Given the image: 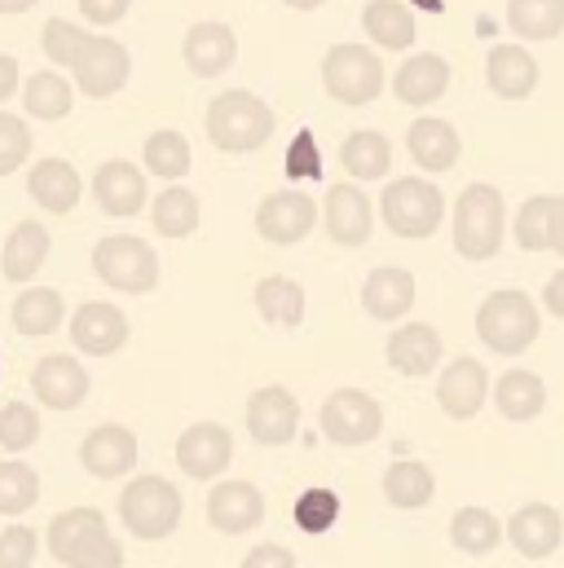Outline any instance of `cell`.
Here are the masks:
<instances>
[{
	"label": "cell",
	"mask_w": 564,
	"mask_h": 568,
	"mask_svg": "<svg viewBox=\"0 0 564 568\" xmlns=\"http://www.w3.org/2000/svg\"><path fill=\"white\" fill-rule=\"evenodd\" d=\"M49 551L67 568H124V547L93 507H71L49 525Z\"/></svg>",
	"instance_id": "obj_1"
},
{
	"label": "cell",
	"mask_w": 564,
	"mask_h": 568,
	"mask_svg": "<svg viewBox=\"0 0 564 568\" xmlns=\"http://www.w3.org/2000/svg\"><path fill=\"white\" fill-rule=\"evenodd\" d=\"M507 234V203L498 194V185H467L454 203V252L463 261H494Z\"/></svg>",
	"instance_id": "obj_2"
},
{
	"label": "cell",
	"mask_w": 564,
	"mask_h": 568,
	"mask_svg": "<svg viewBox=\"0 0 564 568\" xmlns=\"http://www.w3.org/2000/svg\"><path fill=\"white\" fill-rule=\"evenodd\" d=\"M208 138L216 150H225V154H252V150H261V145L274 138V111H270V102L265 98H256V93H248V89H230V93H221V98H212V106H208Z\"/></svg>",
	"instance_id": "obj_3"
},
{
	"label": "cell",
	"mask_w": 564,
	"mask_h": 568,
	"mask_svg": "<svg viewBox=\"0 0 564 568\" xmlns=\"http://www.w3.org/2000/svg\"><path fill=\"white\" fill-rule=\"evenodd\" d=\"M543 331V317H538V304L516 291V286H503V291H490L485 304L476 308V335L490 353H503V357H516L525 348H534Z\"/></svg>",
	"instance_id": "obj_4"
},
{
	"label": "cell",
	"mask_w": 564,
	"mask_h": 568,
	"mask_svg": "<svg viewBox=\"0 0 564 568\" xmlns=\"http://www.w3.org/2000/svg\"><path fill=\"white\" fill-rule=\"evenodd\" d=\"M322 89L340 106H366L384 93V62L366 44H331L322 58Z\"/></svg>",
	"instance_id": "obj_5"
},
{
	"label": "cell",
	"mask_w": 564,
	"mask_h": 568,
	"mask_svg": "<svg viewBox=\"0 0 564 568\" xmlns=\"http://www.w3.org/2000/svg\"><path fill=\"white\" fill-rule=\"evenodd\" d=\"M380 216H384V225L397 239H432L436 225H441V216H445V199H441V190L432 181L402 176V181H389L384 185Z\"/></svg>",
	"instance_id": "obj_6"
},
{
	"label": "cell",
	"mask_w": 564,
	"mask_h": 568,
	"mask_svg": "<svg viewBox=\"0 0 564 568\" xmlns=\"http://www.w3.org/2000/svg\"><path fill=\"white\" fill-rule=\"evenodd\" d=\"M120 520L141 542H159L181 525V494L163 476H138L120 494Z\"/></svg>",
	"instance_id": "obj_7"
},
{
	"label": "cell",
	"mask_w": 564,
	"mask_h": 568,
	"mask_svg": "<svg viewBox=\"0 0 564 568\" xmlns=\"http://www.w3.org/2000/svg\"><path fill=\"white\" fill-rule=\"evenodd\" d=\"M93 274L111 291H124V295H145L159 286V256L145 239L133 234H111L93 247Z\"/></svg>",
	"instance_id": "obj_8"
},
{
	"label": "cell",
	"mask_w": 564,
	"mask_h": 568,
	"mask_svg": "<svg viewBox=\"0 0 564 568\" xmlns=\"http://www.w3.org/2000/svg\"><path fill=\"white\" fill-rule=\"evenodd\" d=\"M384 427V410L362 388H340L322 402V436L335 445H366Z\"/></svg>",
	"instance_id": "obj_9"
},
{
	"label": "cell",
	"mask_w": 564,
	"mask_h": 568,
	"mask_svg": "<svg viewBox=\"0 0 564 568\" xmlns=\"http://www.w3.org/2000/svg\"><path fill=\"white\" fill-rule=\"evenodd\" d=\"M129 71H133V58H129V49H124L120 40H111V36H89L84 53H80L75 67H71L80 93H89V98H115V93L129 84Z\"/></svg>",
	"instance_id": "obj_10"
},
{
	"label": "cell",
	"mask_w": 564,
	"mask_h": 568,
	"mask_svg": "<svg viewBox=\"0 0 564 568\" xmlns=\"http://www.w3.org/2000/svg\"><path fill=\"white\" fill-rule=\"evenodd\" d=\"M313 225H318V203L300 190H274L256 207V234L274 247H291V243L309 239Z\"/></svg>",
	"instance_id": "obj_11"
},
{
	"label": "cell",
	"mask_w": 564,
	"mask_h": 568,
	"mask_svg": "<svg viewBox=\"0 0 564 568\" xmlns=\"http://www.w3.org/2000/svg\"><path fill=\"white\" fill-rule=\"evenodd\" d=\"M322 225L331 234V243L340 247H362L375 230V212H371V199L362 194V185L353 181H340L326 190V203H322Z\"/></svg>",
	"instance_id": "obj_12"
},
{
	"label": "cell",
	"mask_w": 564,
	"mask_h": 568,
	"mask_svg": "<svg viewBox=\"0 0 564 568\" xmlns=\"http://www.w3.org/2000/svg\"><path fill=\"white\" fill-rule=\"evenodd\" d=\"M234 458V436L225 424H194L177 440V467L194 480H216Z\"/></svg>",
	"instance_id": "obj_13"
},
{
	"label": "cell",
	"mask_w": 564,
	"mask_h": 568,
	"mask_svg": "<svg viewBox=\"0 0 564 568\" xmlns=\"http://www.w3.org/2000/svg\"><path fill=\"white\" fill-rule=\"evenodd\" d=\"M129 317L115 308V304H107V300H89V304H80L75 308V317H71V344L80 348V353H89V357H111V353H120L124 344H129Z\"/></svg>",
	"instance_id": "obj_14"
},
{
	"label": "cell",
	"mask_w": 564,
	"mask_h": 568,
	"mask_svg": "<svg viewBox=\"0 0 564 568\" xmlns=\"http://www.w3.org/2000/svg\"><path fill=\"white\" fill-rule=\"evenodd\" d=\"M181 58H185L190 75L216 80V75H225V71L234 67V58H239V36H234V27H225V22H194V27L185 31V40H181Z\"/></svg>",
	"instance_id": "obj_15"
},
{
	"label": "cell",
	"mask_w": 564,
	"mask_h": 568,
	"mask_svg": "<svg viewBox=\"0 0 564 568\" xmlns=\"http://www.w3.org/2000/svg\"><path fill=\"white\" fill-rule=\"evenodd\" d=\"M490 397V371L476 362V357H454L445 371H441V384H436V406L450 415V419H476L481 406Z\"/></svg>",
	"instance_id": "obj_16"
},
{
	"label": "cell",
	"mask_w": 564,
	"mask_h": 568,
	"mask_svg": "<svg viewBox=\"0 0 564 568\" xmlns=\"http://www.w3.org/2000/svg\"><path fill=\"white\" fill-rule=\"evenodd\" d=\"M208 520H212V529H221L230 538L252 534L265 520V494L252 480H221L208 494Z\"/></svg>",
	"instance_id": "obj_17"
},
{
	"label": "cell",
	"mask_w": 564,
	"mask_h": 568,
	"mask_svg": "<svg viewBox=\"0 0 564 568\" xmlns=\"http://www.w3.org/2000/svg\"><path fill=\"white\" fill-rule=\"evenodd\" d=\"M80 463L98 480H115V476L133 471L138 467V436H133V427L124 424L93 427L84 436V445H80Z\"/></svg>",
	"instance_id": "obj_18"
},
{
	"label": "cell",
	"mask_w": 564,
	"mask_h": 568,
	"mask_svg": "<svg viewBox=\"0 0 564 568\" xmlns=\"http://www.w3.org/2000/svg\"><path fill=\"white\" fill-rule=\"evenodd\" d=\"M31 393L49 410H75L89 397V375L75 357L53 353V357H40V366L31 371Z\"/></svg>",
	"instance_id": "obj_19"
},
{
	"label": "cell",
	"mask_w": 564,
	"mask_h": 568,
	"mask_svg": "<svg viewBox=\"0 0 564 568\" xmlns=\"http://www.w3.org/2000/svg\"><path fill=\"white\" fill-rule=\"evenodd\" d=\"M295 427H300V402L286 388L270 384L248 397V432L256 445H286Z\"/></svg>",
	"instance_id": "obj_20"
},
{
	"label": "cell",
	"mask_w": 564,
	"mask_h": 568,
	"mask_svg": "<svg viewBox=\"0 0 564 568\" xmlns=\"http://www.w3.org/2000/svg\"><path fill=\"white\" fill-rule=\"evenodd\" d=\"M507 538H512V547H516L525 560H547V556L561 551V542H564V516L556 507H547V503H525V507L512 516Z\"/></svg>",
	"instance_id": "obj_21"
},
{
	"label": "cell",
	"mask_w": 564,
	"mask_h": 568,
	"mask_svg": "<svg viewBox=\"0 0 564 568\" xmlns=\"http://www.w3.org/2000/svg\"><path fill=\"white\" fill-rule=\"evenodd\" d=\"M485 84L507 102H525L538 89V58L525 44H494L485 58Z\"/></svg>",
	"instance_id": "obj_22"
},
{
	"label": "cell",
	"mask_w": 564,
	"mask_h": 568,
	"mask_svg": "<svg viewBox=\"0 0 564 568\" xmlns=\"http://www.w3.org/2000/svg\"><path fill=\"white\" fill-rule=\"evenodd\" d=\"M93 199L107 216H138L145 207V176L129 159H107L93 172Z\"/></svg>",
	"instance_id": "obj_23"
},
{
	"label": "cell",
	"mask_w": 564,
	"mask_h": 568,
	"mask_svg": "<svg viewBox=\"0 0 564 568\" xmlns=\"http://www.w3.org/2000/svg\"><path fill=\"white\" fill-rule=\"evenodd\" d=\"M27 194L36 199V207L53 212V216H67L80 194H84V181L80 172L67 163V159H40L31 172H27Z\"/></svg>",
	"instance_id": "obj_24"
},
{
	"label": "cell",
	"mask_w": 564,
	"mask_h": 568,
	"mask_svg": "<svg viewBox=\"0 0 564 568\" xmlns=\"http://www.w3.org/2000/svg\"><path fill=\"white\" fill-rule=\"evenodd\" d=\"M436 362H441V335H436V326H427V322H406V326H397V331L389 335V366H393L397 375L423 379V375L436 371Z\"/></svg>",
	"instance_id": "obj_25"
},
{
	"label": "cell",
	"mask_w": 564,
	"mask_h": 568,
	"mask_svg": "<svg viewBox=\"0 0 564 568\" xmlns=\"http://www.w3.org/2000/svg\"><path fill=\"white\" fill-rule=\"evenodd\" d=\"M445 89H450V62L441 53H415L393 75V93L406 106H432L445 98Z\"/></svg>",
	"instance_id": "obj_26"
},
{
	"label": "cell",
	"mask_w": 564,
	"mask_h": 568,
	"mask_svg": "<svg viewBox=\"0 0 564 568\" xmlns=\"http://www.w3.org/2000/svg\"><path fill=\"white\" fill-rule=\"evenodd\" d=\"M49 261V230L40 221H18L4 239V256L0 270L9 283H31Z\"/></svg>",
	"instance_id": "obj_27"
},
{
	"label": "cell",
	"mask_w": 564,
	"mask_h": 568,
	"mask_svg": "<svg viewBox=\"0 0 564 568\" xmlns=\"http://www.w3.org/2000/svg\"><path fill=\"white\" fill-rule=\"evenodd\" d=\"M406 145H411V159L420 163L423 172H450L459 163V133L450 120H436V115H423L411 124L406 133Z\"/></svg>",
	"instance_id": "obj_28"
},
{
	"label": "cell",
	"mask_w": 564,
	"mask_h": 568,
	"mask_svg": "<svg viewBox=\"0 0 564 568\" xmlns=\"http://www.w3.org/2000/svg\"><path fill=\"white\" fill-rule=\"evenodd\" d=\"M415 304V278L406 270H375L366 283H362V308L375 317V322H397L406 317Z\"/></svg>",
	"instance_id": "obj_29"
},
{
	"label": "cell",
	"mask_w": 564,
	"mask_h": 568,
	"mask_svg": "<svg viewBox=\"0 0 564 568\" xmlns=\"http://www.w3.org/2000/svg\"><path fill=\"white\" fill-rule=\"evenodd\" d=\"M9 322H13L18 335L40 339V335H53V331L67 322V304H62V295H58L53 286H27V291L13 300Z\"/></svg>",
	"instance_id": "obj_30"
},
{
	"label": "cell",
	"mask_w": 564,
	"mask_h": 568,
	"mask_svg": "<svg viewBox=\"0 0 564 568\" xmlns=\"http://www.w3.org/2000/svg\"><path fill=\"white\" fill-rule=\"evenodd\" d=\"M494 402H498V415L503 419L530 424V419H538L547 410V384L534 371H507L494 384Z\"/></svg>",
	"instance_id": "obj_31"
},
{
	"label": "cell",
	"mask_w": 564,
	"mask_h": 568,
	"mask_svg": "<svg viewBox=\"0 0 564 568\" xmlns=\"http://www.w3.org/2000/svg\"><path fill=\"white\" fill-rule=\"evenodd\" d=\"M362 31H366L380 49L402 53V49L415 44V13H411L406 0H371V4L362 9Z\"/></svg>",
	"instance_id": "obj_32"
},
{
	"label": "cell",
	"mask_w": 564,
	"mask_h": 568,
	"mask_svg": "<svg viewBox=\"0 0 564 568\" xmlns=\"http://www.w3.org/2000/svg\"><path fill=\"white\" fill-rule=\"evenodd\" d=\"M340 163H344V172L353 181H380L393 168V145H389L384 133L357 129V133H349L344 145H340Z\"/></svg>",
	"instance_id": "obj_33"
},
{
	"label": "cell",
	"mask_w": 564,
	"mask_h": 568,
	"mask_svg": "<svg viewBox=\"0 0 564 568\" xmlns=\"http://www.w3.org/2000/svg\"><path fill=\"white\" fill-rule=\"evenodd\" d=\"M432 494H436V476H432L427 463L402 458V463H393V467L384 471V498H389L393 507H402V511H420V507H427Z\"/></svg>",
	"instance_id": "obj_34"
},
{
	"label": "cell",
	"mask_w": 564,
	"mask_h": 568,
	"mask_svg": "<svg viewBox=\"0 0 564 568\" xmlns=\"http://www.w3.org/2000/svg\"><path fill=\"white\" fill-rule=\"evenodd\" d=\"M503 520L485 507H459L454 520H450V542L463 551V556H490L498 542H503Z\"/></svg>",
	"instance_id": "obj_35"
},
{
	"label": "cell",
	"mask_w": 564,
	"mask_h": 568,
	"mask_svg": "<svg viewBox=\"0 0 564 568\" xmlns=\"http://www.w3.org/2000/svg\"><path fill=\"white\" fill-rule=\"evenodd\" d=\"M507 27L521 40H556L564 31V0H512Z\"/></svg>",
	"instance_id": "obj_36"
},
{
	"label": "cell",
	"mask_w": 564,
	"mask_h": 568,
	"mask_svg": "<svg viewBox=\"0 0 564 568\" xmlns=\"http://www.w3.org/2000/svg\"><path fill=\"white\" fill-rule=\"evenodd\" d=\"M22 106L31 120H44V124H58L71 115V84L53 71H36L27 75V89H22Z\"/></svg>",
	"instance_id": "obj_37"
},
{
	"label": "cell",
	"mask_w": 564,
	"mask_h": 568,
	"mask_svg": "<svg viewBox=\"0 0 564 568\" xmlns=\"http://www.w3.org/2000/svg\"><path fill=\"white\" fill-rule=\"evenodd\" d=\"M150 225L163 239H190L199 230V199L185 185H168L150 207Z\"/></svg>",
	"instance_id": "obj_38"
},
{
	"label": "cell",
	"mask_w": 564,
	"mask_h": 568,
	"mask_svg": "<svg viewBox=\"0 0 564 568\" xmlns=\"http://www.w3.org/2000/svg\"><path fill=\"white\" fill-rule=\"evenodd\" d=\"M256 313L274 326H300L304 322V286L291 278H261L256 283Z\"/></svg>",
	"instance_id": "obj_39"
},
{
	"label": "cell",
	"mask_w": 564,
	"mask_h": 568,
	"mask_svg": "<svg viewBox=\"0 0 564 568\" xmlns=\"http://www.w3.org/2000/svg\"><path fill=\"white\" fill-rule=\"evenodd\" d=\"M141 159H145V172H154V176H163V181H181V176L190 172V163H194L190 142H185L181 133H172V129L150 133L145 145H141Z\"/></svg>",
	"instance_id": "obj_40"
},
{
	"label": "cell",
	"mask_w": 564,
	"mask_h": 568,
	"mask_svg": "<svg viewBox=\"0 0 564 568\" xmlns=\"http://www.w3.org/2000/svg\"><path fill=\"white\" fill-rule=\"evenodd\" d=\"M36 498H40V476H36V467H27V463H0V516H22V511H31L36 507Z\"/></svg>",
	"instance_id": "obj_41"
},
{
	"label": "cell",
	"mask_w": 564,
	"mask_h": 568,
	"mask_svg": "<svg viewBox=\"0 0 564 568\" xmlns=\"http://www.w3.org/2000/svg\"><path fill=\"white\" fill-rule=\"evenodd\" d=\"M552 212H556V199L552 194H534L521 212H516V243L525 252H552Z\"/></svg>",
	"instance_id": "obj_42"
},
{
	"label": "cell",
	"mask_w": 564,
	"mask_h": 568,
	"mask_svg": "<svg viewBox=\"0 0 564 568\" xmlns=\"http://www.w3.org/2000/svg\"><path fill=\"white\" fill-rule=\"evenodd\" d=\"M84 44H89V31L75 27V22H67V18H49L44 31H40V49H44V58L53 67H75V58L84 53Z\"/></svg>",
	"instance_id": "obj_43"
},
{
	"label": "cell",
	"mask_w": 564,
	"mask_h": 568,
	"mask_svg": "<svg viewBox=\"0 0 564 568\" xmlns=\"http://www.w3.org/2000/svg\"><path fill=\"white\" fill-rule=\"evenodd\" d=\"M40 440V415L27 402H4L0 406V449L22 454Z\"/></svg>",
	"instance_id": "obj_44"
},
{
	"label": "cell",
	"mask_w": 564,
	"mask_h": 568,
	"mask_svg": "<svg viewBox=\"0 0 564 568\" xmlns=\"http://www.w3.org/2000/svg\"><path fill=\"white\" fill-rule=\"evenodd\" d=\"M335 520H340V494H331V489H304L300 498H295V529H304V534H326V529H335Z\"/></svg>",
	"instance_id": "obj_45"
},
{
	"label": "cell",
	"mask_w": 564,
	"mask_h": 568,
	"mask_svg": "<svg viewBox=\"0 0 564 568\" xmlns=\"http://www.w3.org/2000/svg\"><path fill=\"white\" fill-rule=\"evenodd\" d=\"M282 172H286V181H322V150H318V138L309 129H300L291 138Z\"/></svg>",
	"instance_id": "obj_46"
},
{
	"label": "cell",
	"mask_w": 564,
	"mask_h": 568,
	"mask_svg": "<svg viewBox=\"0 0 564 568\" xmlns=\"http://www.w3.org/2000/svg\"><path fill=\"white\" fill-rule=\"evenodd\" d=\"M27 159H31V129L18 115L0 111V176L18 172Z\"/></svg>",
	"instance_id": "obj_47"
},
{
	"label": "cell",
	"mask_w": 564,
	"mask_h": 568,
	"mask_svg": "<svg viewBox=\"0 0 564 568\" xmlns=\"http://www.w3.org/2000/svg\"><path fill=\"white\" fill-rule=\"evenodd\" d=\"M36 560V534L27 525H9L0 534V568H31Z\"/></svg>",
	"instance_id": "obj_48"
},
{
	"label": "cell",
	"mask_w": 564,
	"mask_h": 568,
	"mask_svg": "<svg viewBox=\"0 0 564 568\" xmlns=\"http://www.w3.org/2000/svg\"><path fill=\"white\" fill-rule=\"evenodd\" d=\"M129 9H133V0H80V13L93 27H115L129 18Z\"/></svg>",
	"instance_id": "obj_49"
},
{
	"label": "cell",
	"mask_w": 564,
	"mask_h": 568,
	"mask_svg": "<svg viewBox=\"0 0 564 568\" xmlns=\"http://www.w3.org/2000/svg\"><path fill=\"white\" fill-rule=\"evenodd\" d=\"M243 568H295V556H291L282 542H265V547L248 551Z\"/></svg>",
	"instance_id": "obj_50"
},
{
	"label": "cell",
	"mask_w": 564,
	"mask_h": 568,
	"mask_svg": "<svg viewBox=\"0 0 564 568\" xmlns=\"http://www.w3.org/2000/svg\"><path fill=\"white\" fill-rule=\"evenodd\" d=\"M18 93V62L9 53H0V102H9Z\"/></svg>",
	"instance_id": "obj_51"
},
{
	"label": "cell",
	"mask_w": 564,
	"mask_h": 568,
	"mask_svg": "<svg viewBox=\"0 0 564 568\" xmlns=\"http://www.w3.org/2000/svg\"><path fill=\"white\" fill-rule=\"evenodd\" d=\"M543 304H547L552 317H564V270L561 274H552V283H547V291H543Z\"/></svg>",
	"instance_id": "obj_52"
},
{
	"label": "cell",
	"mask_w": 564,
	"mask_h": 568,
	"mask_svg": "<svg viewBox=\"0 0 564 568\" xmlns=\"http://www.w3.org/2000/svg\"><path fill=\"white\" fill-rule=\"evenodd\" d=\"M552 252L564 256V194H556V212H552Z\"/></svg>",
	"instance_id": "obj_53"
},
{
	"label": "cell",
	"mask_w": 564,
	"mask_h": 568,
	"mask_svg": "<svg viewBox=\"0 0 564 568\" xmlns=\"http://www.w3.org/2000/svg\"><path fill=\"white\" fill-rule=\"evenodd\" d=\"M36 0H0V13H27Z\"/></svg>",
	"instance_id": "obj_54"
},
{
	"label": "cell",
	"mask_w": 564,
	"mask_h": 568,
	"mask_svg": "<svg viewBox=\"0 0 564 568\" xmlns=\"http://www.w3.org/2000/svg\"><path fill=\"white\" fill-rule=\"evenodd\" d=\"M406 4H415L423 13H445V0H406Z\"/></svg>",
	"instance_id": "obj_55"
},
{
	"label": "cell",
	"mask_w": 564,
	"mask_h": 568,
	"mask_svg": "<svg viewBox=\"0 0 564 568\" xmlns=\"http://www.w3.org/2000/svg\"><path fill=\"white\" fill-rule=\"evenodd\" d=\"M282 4H291V9H300V13H309V9H318V4H326V0H282Z\"/></svg>",
	"instance_id": "obj_56"
}]
</instances>
